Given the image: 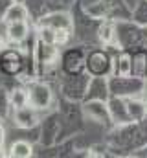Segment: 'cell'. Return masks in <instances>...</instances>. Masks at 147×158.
Wrapping results in <instances>:
<instances>
[{
	"instance_id": "obj_3",
	"label": "cell",
	"mask_w": 147,
	"mask_h": 158,
	"mask_svg": "<svg viewBox=\"0 0 147 158\" xmlns=\"http://www.w3.org/2000/svg\"><path fill=\"white\" fill-rule=\"evenodd\" d=\"M30 33V28H28V20H22V22H9L7 24V30H6V35L11 42H22V40L28 37Z\"/></svg>"
},
{
	"instance_id": "obj_1",
	"label": "cell",
	"mask_w": 147,
	"mask_h": 158,
	"mask_svg": "<svg viewBox=\"0 0 147 158\" xmlns=\"http://www.w3.org/2000/svg\"><path fill=\"white\" fill-rule=\"evenodd\" d=\"M52 90L44 83H32L26 90V103L35 110H44L52 105Z\"/></svg>"
},
{
	"instance_id": "obj_12",
	"label": "cell",
	"mask_w": 147,
	"mask_h": 158,
	"mask_svg": "<svg viewBox=\"0 0 147 158\" xmlns=\"http://www.w3.org/2000/svg\"><path fill=\"white\" fill-rule=\"evenodd\" d=\"M2 48H4V39L0 37V50H2Z\"/></svg>"
},
{
	"instance_id": "obj_8",
	"label": "cell",
	"mask_w": 147,
	"mask_h": 158,
	"mask_svg": "<svg viewBox=\"0 0 147 158\" xmlns=\"http://www.w3.org/2000/svg\"><path fill=\"white\" fill-rule=\"evenodd\" d=\"M131 72H132L131 57H129L127 53H123V55L120 57V61H118V74H120L121 77H127V76H131Z\"/></svg>"
},
{
	"instance_id": "obj_4",
	"label": "cell",
	"mask_w": 147,
	"mask_h": 158,
	"mask_svg": "<svg viewBox=\"0 0 147 158\" xmlns=\"http://www.w3.org/2000/svg\"><path fill=\"white\" fill-rule=\"evenodd\" d=\"M4 20H6V24L28 20V9H26V6H24V4H19V2L11 4V6L6 9V13H4Z\"/></svg>"
},
{
	"instance_id": "obj_11",
	"label": "cell",
	"mask_w": 147,
	"mask_h": 158,
	"mask_svg": "<svg viewBox=\"0 0 147 158\" xmlns=\"http://www.w3.org/2000/svg\"><path fill=\"white\" fill-rule=\"evenodd\" d=\"M2 145H4V127L0 125V149H2Z\"/></svg>"
},
{
	"instance_id": "obj_9",
	"label": "cell",
	"mask_w": 147,
	"mask_h": 158,
	"mask_svg": "<svg viewBox=\"0 0 147 158\" xmlns=\"http://www.w3.org/2000/svg\"><path fill=\"white\" fill-rule=\"evenodd\" d=\"M99 40L103 44H109L114 40V26L112 24H103L99 28Z\"/></svg>"
},
{
	"instance_id": "obj_6",
	"label": "cell",
	"mask_w": 147,
	"mask_h": 158,
	"mask_svg": "<svg viewBox=\"0 0 147 158\" xmlns=\"http://www.w3.org/2000/svg\"><path fill=\"white\" fill-rule=\"evenodd\" d=\"M9 155L15 158H30L33 155V147H32V143H28L24 140H19V142H15L11 145V153Z\"/></svg>"
},
{
	"instance_id": "obj_10",
	"label": "cell",
	"mask_w": 147,
	"mask_h": 158,
	"mask_svg": "<svg viewBox=\"0 0 147 158\" xmlns=\"http://www.w3.org/2000/svg\"><path fill=\"white\" fill-rule=\"evenodd\" d=\"M13 103H15V109L22 107V105H28L26 103V90H17L13 94Z\"/></svg>"
},
{
	"instance_id": "obj_5",
	"label": "cell",
	"mask_w": 147,
	"mask_h": 158,
	"mask_svg": "<svg viewBox=\"0 0 147 158\" xmlns=\"http://www.w3.org/2000/svg\"><path fill=\"white\" fill-rule=\"evenodd\" d=\"M125 109H127L129 118L134 119V121L144 119L145 114H147V105L144 101H138V99H129V101L125 103Z\"/></svg>"
},
{
	"instance_id": "obj_2",
	"label": "cell",
	"mask_w": 147,
	"mask_h": 158,
	"mask_svg": "<svg viewBox=\"0 0 147 158\" xmlns=\"http://www.w3.org/2000/svg\"><path fill=\"white\" fill-rule=\"evenodd\" d=\"M13 119H15V125L20 127V129H32L37 121V110L30 105H22V107H17L15 109V114H13Z\"/></svg>"
},
{
	"instance_id": "obj_7",
	"label": "cell",
	"mask_w": 147,
	"mask_h": 158,
	"mask_svg": "<svg viewBox=\"0 0 147 158\" xmlns=\"http://www.w3.org/2000/svg\"><path fill=\"white\" fill-rule=\"evenodd\" d=\"M39 39H40L42 44H46V46H53V44H55V28L44 24V26L39 30Z\"/></svg>"
}]
</instances>
